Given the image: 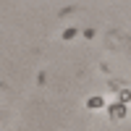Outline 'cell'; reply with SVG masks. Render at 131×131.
<instances>
[{
    "label": "cell",
    "mask_w": 131,
    "mask_h": 131,
    "mask_svg": "<svg viewBox=\"0 0 131 131\" xmlns=\"http://www.w3.org/2000/svg\"><path fill=\"white\" fill-rule=\"evenodd\" d=\"M73 34H76V29H66V31H63V39H71Z\"/></svg>",
    "instance_id": "cell-1"
}]
</instances>
